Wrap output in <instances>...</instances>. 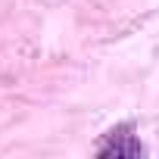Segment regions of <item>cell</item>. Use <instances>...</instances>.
<instances>
[{
	"label": "cell",
	"mask_w": 159,
	"mask_h": 159,
	"mask_svg": "<svg viewBox=\"0 0 159 159\" xmlns=\"http://www.w3.org/2000/svg\"><path fill=\"white\" fill-rule=\"evenodd\" d=\"M147 150H143V143L137 140V134H134V125H119V128H112L103 140H100V147H97V156L100 159H137V156H143Z\"/></svg>",
	"instance_id": "cell-1"
}]
</instances>
